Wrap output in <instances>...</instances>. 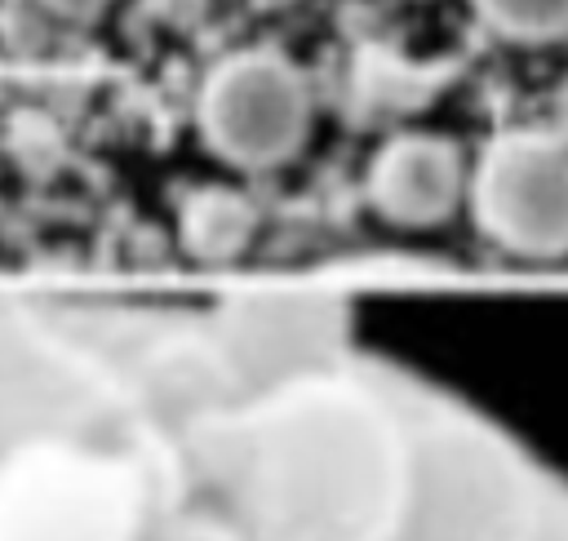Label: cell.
Segmentation results:
<instances>
[{
    "label": "cell",
    "mask_w": 568,
    "mask_h": 541,
    "mask_svg": "<svg viewBox=\"0 0 568 541\" xmlns=\"http://www.w3.org/2000/svg\"><path fill=\"white\" fill-rule=\"evenodd\" d=\"M209 146L240 169L293 160L311 133V89L275 53H240L213 71L200 98Z\"/></svg>",
    "instance_id": "obj_1"
},
{
    "label": "cell",
    "mask_w": 568,
    "mask_h": 541,
    "mask_svg": "<svg viewBox=\"0 0 568 541\" xmlns=\"http://www.w3.org/2000/svg\"><path fill=\"white\" fill-rule=\"evenodd\" d=\"M479 226L519 257H568V146L550 137L497 142L470 177Z\"/></svg>",
    "instance_id": "obj_2"
},
{
    "label": "cell",
    "mask_w": 568,
    "mask_h": 541,
    "mask_svg": "<svg viewBox=\"0 0 568 541\" xmlns=\"http://www.w3.org/2000/svg\"><path fill=\"white\" fill-rule=\"evenodd\" d=\"M466 191H470V173L462 151L426 133L390 142L368 169V204L390 226H408V231L439 226L444 217H453Z\"/></svg>",
    "instance_id": "obj_3"
},
{
    "label": "cell",
    "mask_w": 568,
    "mask_h": 541,
    "mask_svg": "<svg viewBox=\"0 0 568 541\" xmlns=\"http://www.w3.org/2000/svg\"><path fill=\"white\" fill-rule=\"evenodd\" d=\"M195 222L186 226L191 235V248L200 253H235L248 235V217L240 222V200L235 195H222V191H209L195 200Z\"/></svg>",
    "instance_id": "obj_4"
},
{
    "label": "cell",
    "mask_w": 568,
    "mask_h": 541,
    "mask_svg": "<svg viewBox=\"0 0 568 541\" xmlns=\"http://www.w3.org/2000/svg\"><path fill=\"white\" fill-rule=\"evenodd\" d=\"M493 27L519 40H550L568 31V0H479Z\"/></svg>",
    "instance_id": "obj_5"
},
{
    "label": "cell",
    "mask_w": 568,
    "mask_h": 541,
    "mask_svg": "<svg viewBox=\"0 0 568 541\" xmlns=\"http://www.w3.org/2000/svg\"><path fill=\"white\" fill-rule=\"evenodd\" d=\"M53 13H62V18H71V22H89V18H98L111 0H44Z\"/></svg>",
    "instance_id": "obj_6"
}]
</instances>
